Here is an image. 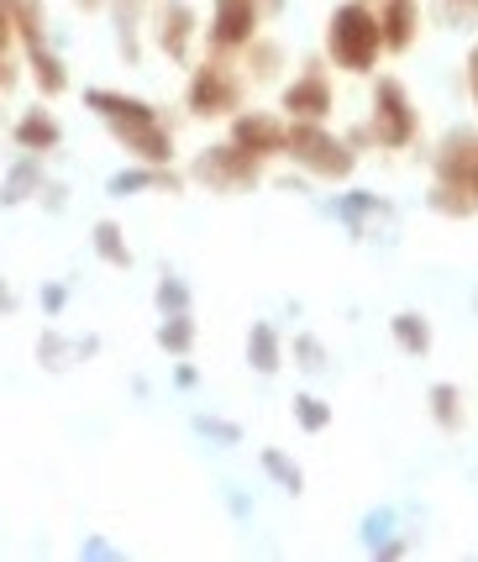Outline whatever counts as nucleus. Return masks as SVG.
<instances>
[{
	"instance_id": "obj_1",
	"label": "nucleus",
	"mask_w": 478,
	"mask_h": 562,
	"mask_svg": "<svg viewBox=\"0 0 478 562\" xmlns=\"http://www.w3.org/2000/svg\"><path fill=\"white\" fill-rule=\"evenodd\" d=\"M85 105L105 122V132L116 137L121 153H132L137 164H147V169H168L174 164V132L158 116V105L126 95V90H90Z\"/></svg>"
},
{
	"instance_id": "obj_2",
	"label": "nucleus",
	"mask_w": 478,
	"mask_h": 562,
	"mask_svg": "<svg viewBox=\"0 0 478 562\" xmlns=\"http://www.w3.org/2000/svg\"><path fill=\"white\" fill-rule=\"evenodd\" d=\"M383 58V32L374 0H342L326 16V64L342 74H374Z\"/></svg>"
},
{
	"instance_id": "obj_3",
	"label": "nucleus",
	"mask_w": 478,
	"mask_h": 562,
	"mask_svg": "<svg viewBox=\"0 0 478 562\" xmlns=\"http://www.w3.org/2000/svg\"><path fill=\"white\" fill-rule=\"evenodd\" d=\"M426 200L442 216H478V132H453L431 153Z\"/></svg>"
},
{
	"instance_id": "obj_4",
	"label": "nucleus",
	"mask_w": 478,
	"mask_h": 562,
	"mask_svg": "<svg viewBox=\"0 0 478 562\" xmlns=\"http://www.w3.org/2000/svg\"><path fill=\"white\" fill-rule=\"evenodd\" d=\"M247 74H242V64H232V58H221V53H211L205 64H194L190 69V90H185V105H190L200 122H232L242 105H247Z\"/></svg>"
},
{
	"instance_id": "obj_5",
	"label": "nucleus",
	"mask_w": 478,
	"mask_h": 562,
	"mask_svg": "<svg viewBox=\"0 0 478 562\" xmlns=\"http://www.w3.org/2000/svg\"><path fill=\"white\" fill-rule=\"evenodd\" d=\"M285 158H294L300 169L326 179V184H342V179H353V169H358V153L342 143L326 122H289Z\"/></svg>"
},
{
	"instance_id": "obj_6",
	"label": "nucleus",
	"mask_w": 478,
	"mask_h": 562,
	"mask_svg": "<svg viewBox=\"0 0 478 562\" xmlns=\"http://www.w3.org/2000/svg\"><path fill=\"white\" fill-rule=\"evenodd\" d=\"M190 179L205 184L215 195H247L258 179H264V164L253 153H242L237 143H221V147H200L190 164Z\"/></svg>"
},
{
	"instance_id": "obj_7",
	"label": "nucleus",
	"mask_w": 478,
	"mask_h": 562,
	"mask_svg": "<svg viewBox=\"0 0 478 562\" xmlns=\"http://www.w3.org/2000/svg\"><path fill=\"white\" fill-rule=\"evenodd\" d=\"M258 32H264V0H211V16L200 26L205 48L221 53V58L242 53Z\"/></svg>"
},
{
	"instance_id": "obj_8",
	"label": "nucleus",
	"mask_w": 478,
	"mask_h": 562,
	"mask_svg": "<svg viewBox=\"0 0 478 562\" xmlns=\"http://www.w3.org/2000/svg\"><path fill=\"white\" fill-rule=\"evenodd\" d=\"M415 137H421L415 100H410V90L394 74H383L379 85H374V143L394 153V147H410Z\"/></svg>"
},
{
	"instance_id": "obj_9",
	"label": "nucleus",
	"mask_w": 478,
	"mask_h": 562,
	"mask_svg": "<svg viewBox=\"0 0 478 562\" xmlns=\"http://www.w3.org/2000/svg\"><path fill=\"white\" fill-rule=\"evenodd\" d=\"M332 105H336L332 69H321V64H305V69L285 85V100H279V111H285L289 122H326Z\"/></svg>"
},
{
	"instance_id": "obj_10",
	"label": "nucleus",
	"mask_w": 478,
	"mask_h": 562,
	"mask_svg": "<svg viewBox=\"0 0 478 562\" xmlns=\"http://www.w3.org/2000/svg\"><path fill=\"white\" fill-rule=\"evenodd\" d=\"M226 143H237L242 153H253L258 164H268V158H279L289 147V116L285 111H247L242 105L232 116V137Z\"/></svg>"
},
{
	"instance_id": "obj_11",
	"label": "nucleus",
	"mask_w": 478,
	"mask_h": 562,
	"mask_svg": "<svg viewBox=\"0 0 478 562\" xmlns=\"http://www.w3.org/2000/svg\"><path fill=\"white\" fill-rule=\"evenodd\" d=\"M194 37H200V16H194L190 0H164L158 16H153V43L168 64H190L194 58Z\"/></svg>"
},
{
	"instance_id": "obj_12",
	"label": "nucleus",
	"mask_w": 478,
	"mask_h": 562,
	"mask_svg": "<svg viewBox=\"0 0 478 562\" xmlns=\"http://www.w3.org/2000/svg\"><path fill=\"white\" fill-rule=\"evenodd\" d=\"M379 11V32H383V53H410L421 26H426V11L421 0H374Z\"/></svg>"
},
{
	"instance_id": "obj_13",
	"label": "nucleus",
	"mask_w": 478,
	"mask_h": 562,
	"mask_svg": "<svg viewBox=\"0 0 478 562\" xmlns=\"http://www.w3.org/2000/svg\"><path fill=\"white\" fill-rule=\"evenodd\" d=\"M11 143L22 147V153H32V158H43V153H53V147L64 143V126L53 122L48 111H26L22 122L11 126Z\"/></svg>"
},
{
	"instance_id": "obj_14",
	"label": "nucleus",
	"mask_w": 478,
	"mask_h": 562,
	"mask_svg": "<svg viewBox=\"0 0 478 562\" xmlns=\"http://www.w3.org/2000/svg\"><path fill=\"white\" fill-rule=\"evenodd\" d=\"M26 69H32V85H37V90H43L48 100L69 95V69H64V58H58L53 48L26 53Z\"/></svg>"
},
{
	"instance_id": "obj_15",
	"label": "nucleus",
	"mask_w": 478,
	"mask_h": 562,
	"mask_svg": "<svg viewBox=\"0 0 478 562\" xmlns=\"http://www.w3.org/2000/svg\"><path fill=\"white\" fill-rule=\"evenodd\" d=\"M11 5V26H16V37L26 43V53L48 48V16H43V0H5Z\"/></svg>"
},
{
	"instance_id": "obj_16",
	"label": "nucleus",
	"mask_w": 478,
	"mask_h": 562,
	"mask_svg": "<svg viewBox=\"0 0 478 562\" xmlns=\"http://www.w3.org/2000/svg\"><path fill=\"white\" fill-rule=\"evenodd\" d=\"M242 53H247V64H242L247 79H279V69H285V48H279L274 37H264V32H258Z\"/></svg>"
},
{
	"instance_id": "obj_17",
	"label": "nucleus",
	"mask_w": 478,
	"mask_h": 562,
	"mask_svg": "<svg viewBox=\"0 0 478 562\" xmlns=\"http://www.w3.org/2000/svg\"><path fill=\"white\" fill-rule=\"evenodd\" d=\"M389 331H394V342L405 347L410 358H426V352H431V326L421 316H410V311H405V316L389 321Z\"/></svg>"
},
{
	"instance_id": "obj_18",
	"label": "nucleus",
	"mask_w": 478,
	"mask_h": 562,
	"mask_svg": "<svg viewBox=\"0 0 478 562\" xmlns=\"http://www.w3.org/2000/svg\"><path fill=\"white\" fill-rule=\"evenodd\" d=\"M431 416H436L442 431H457V426H463V394H457L453 384H436V390H431Z\"/></svg>"
},
{
	"instance_id": "obj_19",
	"label": "nucleus",
	"mask_w": 478,
	"mask_h": 562,
	"mask_svg": "<svg viewBox=\"0 0 478 562\" xmlns=\"http://www.w3.org/2000/svg\"><path fill=\"white\" fill-rule=\"evenodd\" d=\"M96 252L105 258V263H116V269H132V247L121 243L116 221H100V226H96Z\"/></svg>"
},
{
	"instance_id": "obj_20",
	"label": "nucleus",
	"mask_w": 478,
	"mask_h": 562,
	"mask_svg": "<svg viewBox=\"0 0 478 562\" xmlns=\"http://www.w3.org/2000/svg\"><path fill=\"white\" fill-rule=\"evenodd\" d=\"M158 347H164V352H179V358L194 347V326H190L185 311H179V316H164V326H158Z\"/></svg>"
},
{
	"instance_id": "obj_21",
	"label": "nucleus",
	"mask_w": 478,
	"mask_h": 562,
	"mask_svg": "<svg viewBox=\"0 0 478 562\" xmlns=\"http://www.w3.org/2000/svg\"><path fill=\"white\" fill-rule=\"evenodd\" d=\"M247 358H253L258 373H274V368H279V342H274L268 326H253V331H247Z\"/></svg>"
},
{
	"instance_id": "obj_22",
	"label": "nucleus",
	"mask_w": 478,
	"mask_h": 562,
	"mask_svg": "<svg viewBox=\"0 0 478 562\" xmlns=\"http://www.w3.org/2000/svg\"><path fill=\"white\" fill-rule=\"evenodd\" d=\"M147 184H164V190H179V179H174V173L168 169H137V173H121L116 184H111V190H116V195H126V190H147Z\"/></svg>"
},
{
	"instance_id": "obj_23",
	"label": "nucleus",
	"mask_w": 478,
	"mask_h": 562,
	"mask_svg": "<svg viewBox=\"0 0 478 562\" xmlns=\"http://www.w3.org/2000/svg\"><path fill=\"white\" fill-rule=\"evenodd\" d=\"M294 420H300L305 431H326L332 411H326V400H315V394H300V400H294Z\"/></svg>"
},
{
	"instance_id": "obj_24",
	"label": "nucleus",
	"mask_w": 478,
	"mask_h": 562,
	"mask_svg": "<svg viewBox=\"0 0 478 562\" xmlns=\"http://www.w3.org/2000/svg\"><path fill=\"white\" fill-rule=\"evenodd\" d=\"M264 468L274 473V479H279V484H285L289 494H300V490H305V473H300V468H289L285 458H279V452H264Z\"/></svg>"
},
{
	"instance_id": "obj_25",
	"label": "nucleus",
	"mask_w": 478,
	"mask_h": 562,
	"mask_svg": "<svg viewBox=\"0 0 478 562\" xmlns=\"http://www.w3.org/2000/svg\"><path fill=\"white\" fill-rule=\"evenodd\" d=\"M158 305H164V311H185L190 294H185V284H158Z\"/></svg>"
},
{
	"instance_id": "obj_26",
	"label": "nucleus",
	"mask_w": 478,
	"mask_h": 562,
	"mask_svg": "<svg viewBox=\"0 0 478 562\" xmlns=\"http://www.w3.org/2000/svg\"><path fill=\"white\" fill-rule=\"evenodd\" d=\"M11 43H16V26H11V5L0 0V58H11Z\"/></svg>"
},
{
	"instance_id": "obj_27",
	"label": "nucleus",
	"mask_w": 478,
	"mask_h": 562,
	"mask_svg": "<svg viewBox=\"0 0 478 562\" xmlns=\"http://www.w3.org/2000/svg\"><path fill=\"white\" fill-rule=\"evenodd\" d=\"M463 69H468V95H474V105H478V48H468V64H463Z\"/></svg>"
},
{
	"instance_id": "obj_28",
	"label": "nucleus",
	"mask_w": 478,
	"mask_h": 562,
	"mask_svg": "<svg viewBox=\"0 0 478 562\" xmlns=\"http://www.w3.org/2000/svg\"><path fill=\"white\" fill-rule=\"evenodd\" d=\"M300 358H305V368H326V363H321V347H315L311 337H305V342H300Z\"/></svg>"
},
{
	"instance_id": "obj_29",
	"label": "nucleus",
	"mask_w": 478,
	"mask_h": 562,
	"mask_svg": "<svg viewBox=\"0 0 478 562\" xmlns=\"http://www.w3.org/2000/svg\"><path fill=\"white\" fill-rule=\"evenodd\" d=\"M453 11H457V16H463V11H468V16H478V0H453Z\"/></svg>"
},
{
	"instance_id": "obj_30",
	"label": "nucleus",
	"mask_w": 478,
	"mask_h": 562,
	"mask_svg": "<svg viewBox=\"0 0 478 562\" xmlns=\"http://www.w3.org/2000/svg\"><path fill=\"white\" fill-rule=\"evenodd\" d=\"M74 5H79V11H105L111 0H74Z\"/></svg>"
},
{
	"instance_id": "obj_31",
	"label": "nucleus",
	"mask_w": 478,
	"mask_h": 562,
	"mask_svg": "<svg viewBox=\"0 0 478 562\" xmlns=\"http://www.w3.org/2000/svg\"><path fill=\"white\" fill-rule=\"evenodd\" d=\"M0 305H11V294H0Z\"/></svg>"
}]
</instances>
